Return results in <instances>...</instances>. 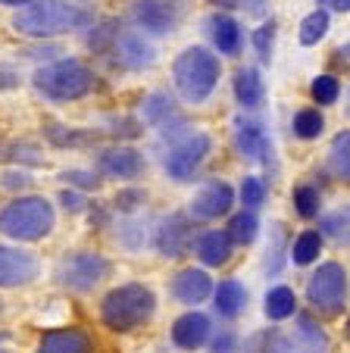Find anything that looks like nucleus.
Returning a JSON list of instances; mask_svg holds the SVG:
<instances>
[{"label": "nucleus", "mask_w": 350, "mask_h": 353, "mask_svg": "<svg viewBox=\"0 0 350 353\" xmlns=\"http://www.w3.org/2000/svg\"><path fill=\"white\" fill-rule=\"evenodd\" d=\"M88 22H91V10L75 0H28L13 16V28L26 38H57L85 28Z\"/></svg>", "instance_id": "1"}, {"label": "nucleus", "mask_w": 350, "mask_h": 353, "mask_svg": "<svg viewBox=\"0 0 350 353\" xmlns=\"http://www.w3.org/2000/svg\"><path fill=\"white\" fill-rule=\"evenodd\" d=\"M94 88V72L88 69V63L66 57V60H53L35 69V91L44 100L53 103H69V100H81L85 94H91Z\"/></svg>", "instance_id": "2"}, {"label": "nucleus", "mask_w": 350, "mask_h": 353, "mask_svg": "<svg viewBox=\"0 0 350 353\" xmlns=\"http://www.w3.org/2000/svg\"><path fill=\"white\" fill-rule=\"evenodd\" d=\"M153 313H157V294L138 281L113 288L100 303V319L113 332H132V328L150 322Z\"/></svg>", "instance_id": "3"}, {"label": "nucleus", "mask_w": 350, "mask_h": 353, "mask_svg": "<svg viewBox=\"0 0 350 353\" xmlns=\"http://www.w3.org/2000/svg\"><path fill=\"white\" fill-rule=\"evenodd\" d=\"M219 75H222V66H219V57L206 47H188L175 57L172 63V79H175V88L179 94L188 100V103H204L219 85Z\"/></svg>", "instance_id": "4"}, {"label": "nucleus", "mask_w": 350, "mask_h": 353, "mask_svg": "<svg viewBox=\"0 0 350 353\" xmlns=\"http://www.w3.org/2000/svg\"><path fill=\"white\" fill-rule=\"evenodd\" d=\"M57 213L44 197H16L0 210V234L13 241H41L53 232Z\"/></svg>", "instance_id": "5"}, {"label": "nucleus", "mask_w": 350, "mask_h": 353, "mask_svg": "<svg viewBox=\"0 0 350 353\" xmlns=\"http://www.w3.org/2000/svg\"><path fill=\"white\" fill-rule=\"evenodd\" d=\"M110 275V260L100 254H69L57 266V285L72 294H91Z\"/></svg>", "instance_id": "6"}, {"label": "nucleus", "mask_w": 350, "mask_h": 353, "mask_svg": "<svg viewBox=\"0 0 350 353\" xmlns=\"http://www.w3.org/2000/svg\"><path fill=\"white\" fill-rule=\"evenodd\" d=\"M213 138L204 132H185L175 134L169 147V157H166V175L175 181H191L197 175L200 163L210 157Z\"/></svg>", "instance_id": "7"}, {"label": "nucleus", "mask_w": 350, "mask_h": 353, "mask_svg": "<svg viewBox=\"0 0 350 353\" xmlns=\"http://www.w3.org/2000/svg\"><path fill=\"white\" fill-rule=\"evenodd\" d=\"M307 297L319 313H341L347 307V272L341 263H325L307 281Z\"/></svg>", "instance_id": "8"}, {"label": "nucleus", "mask_w": 350, "mask_h": 353, "mask_svg": "<svg viewBox=\"0 0 350 353\" xmlns=\"http://www.w3.org/2000/svg\"><path fill=\"white\" fill-rule=\"evenodd\" d=\"M97 169H100V175H106V179L135 181L147 169V160H144V154H141V150H135V147L113 144V147H106L104 154L97 157Z\"/></svg>", "instance_id": "9"}, {"label": "nucleus", "mask_w": 350, "mask_h": 353, "mask_svg": "<svg viewBox=\"0 0 350 353\" xmlns=\"http://www.w3.org/2000/svg\"><path fill=\"white\" fill-rule=\"evenodd\" d=\"M231 207H235V188H231L229 181H206V185L194 194L188 216H191L194 222H210V219L225 216Z\"/></svg>", "instance_id": "10"}, {"label": "nucleus", "mask_w": 350, "mask_h": 353, "mask_svg": "<svg viewBox=\"0 0 350 353\" xmlns=\"http://www.w3.org/2000/svg\"><path fill=\"white\" fill-rule=\"evenodd\" d=\"M41 272V260L22 247H0V288L32 285Z\"/></svg>", "instance_id": "11"}, {"label": "nucleus", "mask_w": 350, "mask_h": 353, "mask_svg": "<svg viewBox=\"0 0 350 353\" xmlns=\"http://www.w3.org/2000/svg\"><path fill=\"white\" fill-rule=\"evenodd\" d=\"M179 0H135L132 3V19L150 34L172 32L179 22Z\"/></svg>", "instance_id": "12"}, {"label": "nucleus", "mask_w": 350, "mask_h": 353, "mask_svg": "<svg viewBox=\"0 0 350 353\" xmlns=\"http://www.w3.org/2000/svg\"><path fill=\"white\" fill-rule=\"evenodd\" d=\"M113 57V63L126 72H138V69H147L153 60H157V50L153 44H147L141 34L135 32H119V38L113 41V47L106 50Z\"/></svg>", "instance_id": "13"}, {"label": "nucleus", "mask_w": 350, "mask_h": 353, "mask_svg": "<svg viewBox=\"0 0 350 353\" xmlns=\"http://www.w3.org/2000/svg\"><path fill=\"white\" fill-rule=\"evenodd\" d=\"M153 241H157L163 256H182L191 247V219L182 213H172L153 228Z\"/></svg>", "instance_id": "14"}, {"label": "nucleus", "mask_w": 350, "mask_h": 353, "mask_svg": "<svg viewBox=\"0 0 350 353\" xmlns=\"http://www.w3.org/2000/svg\"><path fill=\"white\" fill-rule=\"evenodd\" d=\"M235 144H238V154L244 160L257 163V160H269V132L260 119H238L235 125Z\"/></svg>", "instance_id": "15"}, {"label": "nucleus", "mask_w": 350, "mask_h": 353, "mask_svg": "<svg viewBox=\"0 0 350 353\" xmlns=\"http://www.w3.org/2000/svg\"><path fill=\"white\" fill-rule=\"evenodd\" d=\"M213 325H210V316L204 313H185L175 319L172 325V344L182 347V350H197L210 341Z\"/></svg>", "instance_id": "16"}, {"label": "nucleus", "mask_w": 350, "mask_h": 353, "mask_svg": "<svg viewBox=\"0 0 350 353\" xmlns=\"http://www.w3.org/2000/svg\"><path fill=\"white\" fill-rule=\"evenodd\" d=\"M329 350H331V341L325 334V328L313 316H300L298 332L288 338V353H329Z\"/></svg>", "instance_id": "17"}, {"label": "nucleus", "mask_w": 350, "mask_h": 353, "mask_svg": "<svg viewBox=\"0 0 350 353\" xmlns=\"http://www.w3.org/2000/svg\"><path fill=\"white\" fill-rule=\"evenodd\" d=\"M172 294L175 300L188 303V307H197L213 294V279L204 269H182L175 279H172Z\"/></svg>", "instance_id": "18"}, {"label": "nucleus", "mask_w": 350, "mask_h": 353, "mask_svg": "<svg viewBox=\"0 0 350 353\" xmlns=\"http://www.w3.org/2000/svg\"><path fill=\"white\" fill-rule=\"evenodd\" d=\"M38 353H94V341L81 328H53L44 332Z\"/></svg>", "instance_id": "19"}, {"label": "nucleus", "mask_w": 350, "mask_h": 353, "mask_svg": "<svg viewBox=\"0 0 350 353\" xmlns=\"http://www.w3.org/2000/svg\"><path fill=\"white\" fill-rule=\"evenodd\" d=\"M191 247L197 250V256L206 266H225V263L231 260V250H235V244L229 241V234H225L222 228H210V232L197 234V238L191 241Z\"/></svg>", "instance_id": "20"}, {"label": "nucleus", "mask_w": 350, "mask_h": 353, "mask_svg": "<svg viewBox=\"0 0 350 353\" xmlns=\"http://www.w3.org/2000/svg\"><path fill=\"white\" fill-rule=\"evenodd\" d=\"M241 41H244V34H241L238 19H231V16H225V13H219L216 19H213V44H216L219 54L235 57L241 50Z\"/></svg>", "instance_id": "21"}, {"label": "nucleus", "mask_w": 350, "mask_h": 353, "mask_svg": "<svg viewBox=\"0 0 350 353\" xmlns=\"http://www.w3.org/2000/svg\"><path fill=\"white\" fill-rule=\"evenodd\" d=\"M244 307H247L244 285H241V281H235V279L219 281V288H216V313L222 316V319H235V316H238Z\"/></svg>", "instance_id": "22"}, {"label": "nucleus", "mask_w": 350, "mask_h": 353, "mask_svg": "<svg viewBox=\"0 0 350 353\" xmlns=\"http://www.w3.org/2000/svg\"><path fill=\"white\" fill-rule=\"evenodd\" d=\"M263 94H266L263 75H260L257 69L244 66L238 75H235V97H238L241 107H247V110L260 107V103H263Z\"/></svg>", "instance_id": "23"}, {"label": "nucleus", "mask_w": 350, "mask_h": 353, "mask_svg": "<svg viewBox=\"0 0 350 353\" xmlns=\"http://www.w3.org/2000/svg\"><path fill=\"white\" fill-rule=\"evenodd\" d=\"M294 313H298V297H294V291L288 285H278L266 294V316L272 322H284Z\"/></svg>", "instance_id": "24"}, {"label": "nucleus", "mask_w": 350, "mask_h": 353, "mask_svg": "<svg viewBox=\"0 0 350 353\" xmlns=\"http://www.w3.org/2000/svg\"><path fill=\"white\" fill-rule=\"evenodd\" d=\"M141 116H144L147 125H163V122L179 119V116H175V100H172L166 91H153L150 97L144 100Z\"/></svg>", "instance_id": "25"}, {"label": "nucleus", "mask_w": 350, "mask_h": 353, "mask_svg": "<svg viewBox=\"0 0 350 353\" xmlns=\"http://www.w3.org/2000/svg\"><path fill=\"white\" fill-rule=\"evenodd\" d=\"M257 232H260V219H257V213L253 210H241L235 219L229 222V241L235 247H247V244H253L257 241Z\"/></svg>", "instance_id": "26"}, {"label": "nucleus", "mask_w": 350, "mask_h": 353, "mask_svg": "<svg viewBox=\"0 0 350 353\" xmlns=\"http://www.w3.org/2000/svg\"><path fill=\"white\" fill-rule=\"evenodd\" d=\"M322 254V232H300L291 244V260L298 263V266H310V263L319 260Z\"/></svg>", "instance_id": "27"}, {"label": "nucleus", "mask_w": 350, "mask_h": 353, "mask_svg": "<svg viewBox=\"0 0 350 353\" xmlns=\"http://www.w3.org/2000/svg\"><path fill=\"white\" fill-rule=\"evenodd\" d=\"M119 238L128 250H138L153 238V225L147 219H141V216H132V219H126L119 225Z\"/></svg>", "instance_id": "28"}, {"label": "nucleus", "mask_w": 350, "mask_h": 353, "mask_svg": "<svg viewBox=\"0 0 350 353\" xmlns=\"http://www.w3.org/2000/svg\"><path fill=\"white\" fill-rule=\"evenodd\" d=\"M0 160L7 163H19V166H38L44 160L38 147H32L28 141H7V144L0 147Z\"/></svg>", "instance_id": "29"}, {"label": "nucleus", "mask_w": 350, "mask_h": 353, "mask_svg": "<svg viewBox=\"0 0 350 353\" xmlns=\"http://www.w3.org/2000/svg\"><path fill=\"white\" fill-rule=\"evenodd\" d=\"M329 26H331L329 13H325V10H313V13L300 22V44H304V47H316L319 41L329 34Z\"/></svg>", "instance_id": "30"}, {"label": "nucleus", "mask_w": 350, "mask_h": 353, "mask_svg": "<svg viewBox=\"0 0 350 353\" xmlns=\"http://www.w3.org/2000/svg\"><path fill=\"white\" fill-rule=\"evenodd\" d=\"M329 169H331V175H335V179L347 181V175H350V134L347 132H341L335 138V144H331Z\"/></svg>", "instance_id": "31"}, {"label": "nucleus", "mask_w": 350, "mask_h": 353, "mask_svg": "<svg viewBox=\"0 0 350 353\" xmlns=\"http://www.w3.org/2000/svg\"><path fill=\"white\" fill-rule=\"evenodd\" d=\"M244 353H288V338L282 332H260L244 344Z\"/></svg>", "instance_id": "32"}, {"label": "nucleus", "mask_w": 350, "mask_h": 353, "mask_svg": "<svg viewBox=\"0 0 350 353\" xmlns=\"http://www.w3.org/2000/svg\"><path fill=\"white\" fill-rule=\"evenodd\" d=\"M325 128V119L319 110H300V113H294V134L304 141H313L319 138Z\"/></svg>", "instance_id": "33"}, {"label": "nucleus", "mask_w": 350, "mask_h": 353, "mask_svg": "<svg viewBox=\"0 0 350 353\" xmlns=\"http://www.w3.org/2000/svg\"><path fill=\"white\" fill-rule=\"evenodd\" d=\"M119 32H122V26H119V19H104L97 28L91 32V38H88V47H91L94 54H106L113 47V41L119 38Z\"/></svg>", "instance_id": "34"}, {"label": "nucleus", "mask_w": 350, "mask_h": 353, "mask_svg": "<svg viewBox=\"0 0 350 353\" xmlns=\"http://www.w3.org/2000/svg\"><path fill=\"white\" fill-rule=\"evenodd\" d=\"M294 210H298L300 219H313V216H319V188H313V185L294 188Z\"/></svg>", "instance_id": "35"}, {"label": "nucleus", "mask_w": 350, "mask_h": 353, "mask_svg": "<svg viewBox=\"0 0 350 353\" xmlns=\"http://www.w3.org/2000/svg\"><path fill=\"white\" fill-rule=\"evenodd\" d=\"M310 94L316 103H322V107H329V103H335L338 94H341V81L335 79V75H316L310 85Z\"/></svg>", "instance_id": "36"}, {"label": "nucleus", "mask_w": 350, "mask_h": 353, "mask_svg": "<svg viewBox=\"0 0 350 353\" xmlns=\"http://www.w3.org/2000/svg\"><path fill=\"white\" fill-rule=\"evenodd\" d=\"M235 197L244 200L247 210L263 207V200H266V185H263V179H257V175H247V179L241 181V194H235Z\"/></svg>", "instance_id": "37"}, {"label": "nucleus", "mask_w": 350, "mask_h": 353, "mask_svg": "<svg viewBox=\"0 0 350 353\" xmlns=\"http://www.w3.org/2000/svg\"><path fill=\"white\" fill-rule=\"evenodd\" d=\"M272 44H275V22H266V26H260L253 32V50H257V57L263 63L272 60Z\"/></svg>", "instance_id": "38"}, {"label": "nucleus", "mask_w": 350, "mask_h": 353, "mask_svg": "<svg viewBox=\"0 0 350 353\" xmlns=\"http://www.w3.org/2000/svg\"><path fill=\"white\" fill-rule=\"evenodd\" d=\"M272 234H275V241H272V250H266V275L282 272V225H272Z\"/></svg>", "instance_id": "39"}, {"label": "nucleus", "mask_w": 350, "mask_h": 353, "mask_svg": "<svg viewBox=\"0 0 350 353\" xmlns=\"http://www.w3.org/2000/svg\"><path fill=\"white\" fill-rule=\"evenodd\" d=\"M63 181L79 185V188H85V191H94V188L100 185V175L97 172H81V169H69V172H63Z\"/></svg>", "instance_id": "40"}, {"label": "nucleus", "mask_w": 350, "mask_h": 353, "mask_svg": "<svg viewBox=\"0 0 350 353\" xmlns=\"http://www.w3.org/2000/svg\"><path fill=\"white\" fill-rule=\"evenodd\" d=\"M47 134L53 138V144H57V147H79V141L85 138V134L69 132V128H60V125H50V128H47Z\"/></svg>", "instance_id": "41"}, {"label": "nucleus", "mask_w": 350, "mask_h": 353, "mask_svg": "<svg viewBox=\"0 0 350 353\" xmlns=\"http://www.w3.org/2000/svg\"><path fill=\"white\" fill-rule=\"evenodd\" d=\"M322 232L335 234L338 241H347V213H335L322 222Z\"/></svg>", "instance_id": "42"}, {"label": "nucleus", "mask_w": 350, "mask_h": 353, "mask_svg": "<svg viewBox=\"0 0 350 353\" xmlns=\"http://www.w3.org/2000/svg\"><path fill=\"white\" fill-rule=\"evenodd\" d=\"M60 203L69 210V213H81V210L88 207V200L81 197L79 191H72V188H69V191H60Z\"/></svg>", "instance_id": "43"}, {"label": "nucleus", "mask_w": 350, "mask_h": 353, "mask_svg": "<svg viewBox=\"0 0 350 353\" xmlns=\"http://www.w3.org/2000/svg\"><path fill=\"white\" fill-rule=\"evenodd\" d=\"M22 85V75L19 69L13 66H0V91H13V88Z\"/></svg>", "instance_id": "44"}, {"label": "nucleus", "mask_w": 350, "mask_h": 353, "mask_svg": "<svg viewBox=\"0 0 350 353\" xmlns=\"http://www.w3.org/2000/svg\"><path fill=\"white\" fill-rule=\"evenodd\" d=\"M213 353H235V334L222 332L213 338Z\"/></svg>", "instance_id": "45"}, {"label": "nucleus", "mask_w": 350, "mask_h": 353, "mask_svg": "<svg viewBox=\"0 0 350 353\" xmlns=\"http://www.w3.org/2000/svg\"><path fill=\"white\" fill-rule=\"evenodd\" d=\"M3 185H7V188H28V185H32V175H26V172H7V175H3Z\"/></svg>", "instance_id": "46"}, {"label": "nucleus", "mask_w": 350, "mask_h": 353, "mask_svg": "<svg viewBox=\"0 0 350 353\" xmlns=\"http://www.w3.org/2000/svg\"><path fill=\"white\" fill-rule=\"evenodd\" d=\"M238 3L247 10V13H253V16H260V13H263V7H266V0H238Z\"/></svg>", "instance_id": "47"}, {"label": "nucleus", "mask_w": 350, "mask_h": 353, "mask_svg": "<svg viewBox=\"0 0 350 353\" xmlns=\"http://www.w3.org/2000/svg\"><path fill=\"white\" fill-rule=\"evenodd\" d=\"M322 3H329L335 13H347L350 10V0H322Z\"/></svg>", "instance_id": "48"}, {"label": "nucleus", "mask_w": 350, "mask_h": 353, "mask_svg": "<svg viewBox=\"0 0 350 353\" xmlns=\"http://www.w3.org/2000/svg\"><path fill=\"white\" fill-rule=\"evenodd\" d=\"M0 3H3V7H26L28 0H0Z\"/></svg>", "instance_id": "49"}, {"label": "nucleus", "mask_w": 350, "mask_h": 353, "mask_svg": "<svg viewBox=\"0 0 350 353\" xmlns=\"http://www.w3.org/2000/svg\"><path fill=\"white\" fill-rule=\"evenodd\" d=\"M210 3H219V7H238V0H210Z\"/></svg>", "instance_id": "50"}, {"label": "nucleus", "mask_w": 350, "mask_h": 353, "mask_svg": "<svg viewBox=\"0 0 350 353\" xmlns=\"http://www.w3.org/2000/svg\"><path fill=\"white\" fill-rule=\"evenodd\" d=\"M0 310H3V303H0Z\"/></svg>", "instance_id": "51"}, {"label": "nucleus", "mask_w": 350, "mask_h": 353, "mask_svg": "<svg viewBox=\"0 0 350 353\" xmlns=\"http://www.w3.org/2000/svg\"><path fill=\"white\" fill-rule=\"evenodd\" d=\"M0 353H7V350H0Z\"/></svg>", "instance_id": "52"}]
</instances>
